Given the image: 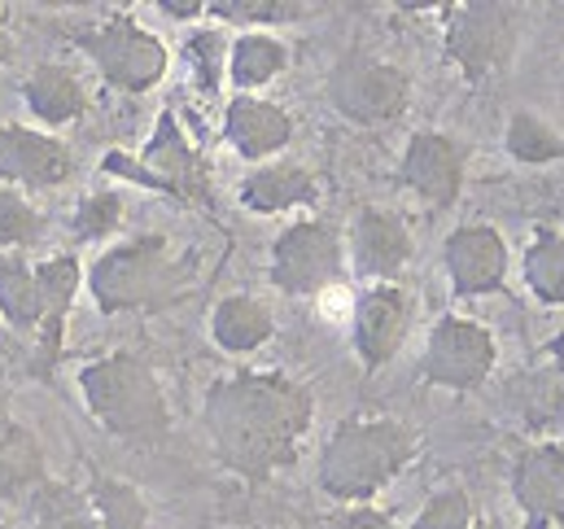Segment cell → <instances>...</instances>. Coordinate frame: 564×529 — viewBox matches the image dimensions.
<instances>
[{"mask_svg": "<svg viewBox=\"0 0 564 529\" xmlns=\"http://www.w3.org/2000/svg\"><path fill=\"white\" fill-rule=\"evenodd\" d=\"M512 499L530 529H564V442H534L512 464Z\"/></svg>", "mask_w": 564, "mask_h": 529, "instance_id": "15", "label": "cell"}, {"mask_svg": "<svg viewBox=\"0 0 564 529\" xmlns=\"http://www.w3.org/2000/svg\"><path fill=\"white\" fill-rule=\"evenodd\" d=\"M35 280H40V328H35V377H48V368H57L62 359V342H66V315L70 302L84 284V267L75 255H53L44 263H35Z\"/></svg>", "mask_w": 564, "mask_h": 529, "instance_id": "17", "label": "cell"}, {"mask_svg": "<svg viewBox=\"0 0 564 529\" xmlns=\"http://www.w3.org/2000/svg\"><path fill=\"white\" fill-rule=\"evenodd\" d=\"M416 320V298L394 280V284H368L355 298L350 311V346L368 373H381L386 364L399 359L403 342L412 337Z\"/></svg>", "mask_w": 564, "mask_h": 529, "instance_id": "11", "label": "cell"}, {"mask_svg": "<svg viewBox=\"0 0 564 529\" xmlns=\"http://www.w3.org/2000/svg\"><path fill=\"white\" fill-rule=\"evenodd\" d=\"M22 101L44 128H66V123H79L88 115V88L62 62H40L22 79Z\"/></svg>", "mask_w": 564, "mask_h": 529, "instance_id": "20", "label": "cell"}, {"mask_svg": "<svg viewBox=\"0 0 564 529\" xmlns=\"http://www.w3.org/2000/svg\"><path fill=\"white\" fill-rule=\"evenodd\" d=\"M473 529H508V526H503V521H495V517H477Z\"/></svg>", "mask_w": 564, "mask_h": 529, "instance_id": "39", "label": "cell"}, {"mask_svg": "<svg viewBox=\"0 0 564 529\" xmlns=\"http://www.w3.org/2000/svg\"><path fill=\"white\" fill-rule=\"evenodd\" d=\"M521 276L530 284V293L543 306H564V237L552 228H539L534 241L525 246Z\"/></svg>", "mask_w": 564, "mask_h": 529, "instance_id": "26", "label": "cell"}, {"mask_svg": "<svg viewBox=\"0 0 564 529\" xmlns=\"http://www.w3.org/2000/svg\"><path fill=\"white\" fill-rule=\"evenodd\" d=\"M521 44V9L508 0H459L442 13V53L468 79L503 75Z\"/></svg>", "mask_w": 564, "mask_h": 529, "instance_id": "5", "label": "cell"}, {"mask_svg": "<svg viewBox=\"0 0 564 529\" xmlns=\"http://www.w3.org/2000/svg\"><path fill=\"white\" fill-rule=\"evenodd\" d=\"M40 280L35 267L22 255H0V320L13 333H35L40 328Z\"/></svg>", "mask_w": 564, "mask_h": 529, "instance_id": "25", "label": "cell"}, {"mask_svg": "<svg viewBox=\"0 0 564 529\" xmlns=\"http://www.w3.org/2000/svg\"><path fill=\"white\" fill-rule=\"evenodd\" d=\"M123 193H115V188H101V193H88L79 206H75V215H70V233L79 237V241H106V237H115L119 228H123Z\"/></svg>", "mask_w": 564, "mask_h": 529, "instance_id": "31", "label": "cell"}, {"mask_svg": "<svg viewBox=\"0 0 564 529\" xmlns=\"http://www.w3.org/2000/svg\"><path fill=\"white\" fill-rule=\"evenodd\" d=\"M473 521H477V508H473L468 490L451 486V490H437L424 504L421 517L412 521V529H473Z\"/></svg>", "mask_w": 564, "mask_h": 529, "instance_id": "33", "label": "cell"}, {"mask_svg": "<svg viewBox=\"0 0 564 529\" xmlns=\"http://www.w3.org/2000/svg\"><path fill=\"white\" fill-rule=\"evenodd\" d=\"M188 62H193V75L202 84V93H219V75H228V44L219 31H197L188 35L184 44Z\"/></svg>", "mask_w": 564, "mask_h": 529, "instance_id": "34", "label": "cell"}, {"mask_svg": "<svg viewBox=\"0 0 564 529\" xmlns=\"http://www.w3.org/2000/svg\"><path fill=\"white\" fill-rule=\"evenodd\" d=\"M284 71H289V44L272 31H246L228 48V79L246 97L254 88H268L272 79H281Z\"/></svg>", "mask_w": 564, "mask_h": 529, "instance_id": "23", "label": "cell"}, {"mask_svg": "<svg viewBox=\"0 0 564 529\" xmlns=\"http://www.w3.org/2000/svg\"><path fill=\"white\" fill-rule=\"evenodd\" d=\"M44 486L48 464L40 438L18 420H0V504H22Z\"/></svg>", "mask_w": 564, "mask_h": 529, "instance_id": "22", "label": "cell"}, {"mask_svg": "<svg viewBox=\"0 0 564 529\" xmlns=\"http://www.w3.org/2000/svg\"><path fill=\"white\" fill-rule=\"evenodd\" d=\"M206 13L224 22H241V26H281V22L306 18V4L297 0H210Z\"/></svg>", "mask_w": 564, "mask_h": 529, "instance_id": "32", "label": "cell"}, {"mask_svg": "<svg viewBox=\"0 0 564 529\" xmlns=\"http://www.w3.org/2000/svg\"><path fill=\"white\" fill-rule=\"evenodd\" d=\"M517 395L525 429L547 433L543 442H556V433H564V373H525Z\"/></svg>", "mask_w": 564, "mask_h": 529, "instance_id": "27", "label": "cell"}, {"mask_svg": "<svg viewBox=\"0 0 564 529\" xmlns=\"http://www.w3.org/2000/svg\"><path fill=\"white\" fill-rule=\"evenodd\" d=\"M328 101L341 119L359 128H386L408 115L412 106V75L394 62L350 53L328 75Z\"/></svg>", "mask_w": 564, "mask_h": 529, "instance_id": "8", "label": "cell"}, {"mask_svg": "<svg viewBox=\"0 0 564 529\" xmlns=\"http://www.w3.org/2000/svg\"><path fill=\"white\" fill-rule=\"evenodd\" d=\"M84 280L101 315L166 311L193 289V259L180 255L162 233H141L123 246H110L84 271Z\"/></svg>", "mask_w": 564, "mask_h": 529, "instance_id": "3", "label": "cell"}, {"mask_svg": "<svg viewBox=\"0 0 564 529\" xmlns=\"http://www.w3.org/2000/svg\"><path fill=\"white\" fill-rule=\"evenodd\" d=\"M101 171L110 175H123V180H137L144 188H158L175 202H197L206 206L210 202V175H206V162L202 153L193 149V140L184 136V128L175 123L171 110L158 115V128L149 136V144L141 149V158H128V153H106L101 158Z\"/></svg>", "mask_w": 564, "mask_h": 529, "instance_id": "7", "label": "cell"}, {"mask_svg": "<svg viewBox=\"0 0 564 529\" xmlns=\"http://www.w3.org/2000/svg\"><path fill=\"white\" fill-rule=\"evenodd\" d=\"M272 333H276V315L254 293H228L210 311V342L224 355H254L272 342Z\"/></svg>", "mask_w": 564, "mask_h": 529, "instance_id": "21", "label": "cell"}, {"mask_svg": "<svg viewBox=\"0 0 564 529\" xmlns=\"http://www.w3.org/2000/svg\"><path fill=\"white\" fill-rule=\"evenodd\" d=\"M442 267H446V280H451L455 298L503 293V284H508V241L490 224H459L442 246Z\"/></svg>", "mask_w": 564, "mask_h": 529, "instance_id": "13", "label": "cell"}, {"mask_svg": "<svg viewBox=\"0 0 564 529\" xmlns=\"http://www.w3.org/2000/svg\"><path fill=\"white\" fill-rule=\"evenodd\" d=\"M35 529H101V526H97V517L88 508V495L48 482L35 495Z\"/></svg>", "mask_w": 564, "mask_h": 529, "instance_id": "30", "label": "cell"}, {"mask_svg": "<svg viewBox=\"0 0 564 529\" xmlns=\"http://www.w3.org/2000/svg\"><path fill=\"white\" fill-rule=\"evenodd\" d=\"M88 508L101 529H153V512L144 504V495L110 473H93L88 482Z\"/></svg>", "mask_w": 564, "mask_h": 529, "instance_id": "24", "label": "cell"}, {"mask_svg": "<svg viewBox=\"0 0 564 529\" xmlns=\"http://www.w3.org/2000/svg\"><path fill=\"white\" fill-rule=\"evenodd\" d=\"M464 171H468V149L455 136L433 132V128L412 132L408 149H403V162H399L403 188H412L433 210H446L459 202Z\"/></svg>", "mask_w": 564, "mask_h": 529, "instance_id": "14", "label": "cell"}, {"mask_svg": "<svg viewBox=\"0 0 564 529\" xmlns=\"http://www.w3.org/2000/svg\"><path fill=\"white\" fill-rule=\"evenodd\" d=\"M503 149L521 166H552L564 158V136L547 119H539L530 110H517L503 128Z\"/></svg>", "mask_w": 564, "mask_h": 529, "instance_id": "28", "label": "cell"}, {"mask_svg": "<svg viewBox=\"0 0 564 529\" xmlns=\"http://www.w3.org/2000/svg\"><path fill=\"white\" fill-rule=\"evenodd\" d=\"M315 420V395L289 373L246 368L219 377L202 398V424L219 464L246 482H272L302 455Z\"/></svg>", "mask_w": 564, "mask_h": 529, "instance_id": "1", "label": "cell"}, {"mask_svg": "<svg viewBox=\"0 0 564 529\" xmlns=\"http://www.w3.org/2000/svg\"><path fill=\"white\" fill-rule=\"evenodd\" d=\"M48 233L44 215L13 188H0V255H22L31 246H40Z\"/></svg>", "mask_w": 564, "mask_h": 529, "instance_id": "29", "label": "cell"}, {"mask_svg": "<svg viewBox=\"0 0 564 529\" xmlns=\"http://www.w3.org/2000/svg\"><path fill=\"white\" fill-rule=\"evenodd\" d=\"M158 9H162V13H171V18H202V13H206V4H202V0H188V4H180V0H162Z\"/></svg>", "mask_w": 564, "mask_h": 529, "instance_id": "36", "label": "cell"}, {"mask_svg": "<svg viewBox=\"0 0 564 529\" xmlns=\"http://www.w3.org/2000/svg\"><path fill=\"white\" fill-rule=\"evenodd\" d=\"M499 368V342L486 324L468 315H442L429 328L421 355V377L437 390L451 395H473L481 390Z\"/></svg>", "mask_w": 564, "mask_h": 529, "instance_id": "9", "label": "cell"}, {"mask_svg": "<svg viewBox=\"0 0 564 529\" xmlns=\"http://www.w3.org/2000/svg\"><path fill=\"white\" fill-rule=\"evenodd\" d=\"M75 175V153L62 136L0 123V180L13 193H44Z\"/></svg>", "mask_w": 564, "mask_h": 529, "instance_id": "12", "label": "cell"}, {"mask_svg": "<svg viewBox=\"0 0 564 529\" xmlns=\"http://www.w3.org/2000/svg\"><path fill=\"white\" fill-rule=\"evenodd\" d=\"M224 140L246 158V162H268L293 140L289 110L263 97H232L224 110Z\"/></svg>", "mask_w": 564, "mask_h": 529, "instance_id": "18", "label": "cell"}, {"mask_svg": "<svg viewBox=\"0 0 564 529\" xmlns=\"http://www.w3.org/2000/svg\"><path fill=\"white\" fill-rule=\"evenodd\" d=\"M237 202H241L250 215H284V210H297V206L319 202V180H315V171L302 166V162L254 166V171L241 180Z\"/></svg>", "mask_w": 564, "mask_h": 529, "instance_id": "19", "label": "cell"}, {"mask_svg": "<svg viewBox=\"0 0 564 529\" xmlns=\"http://www.w3.org/2000/svg\"><path fill=\"white\" fill-rule=\"evenodd\" d=\"M13 53H18V40H13V26H9V18H4V9H0V66L13 62Z\"/></svg>", "mask_w": 564, "mask_h": 529, "instance_id": "37", "label": "cell"}, {"mask_svg": "<svg viewBox=\"0 0 564 529\" xmlns=\"http://www.w3.org/2000/svg\"><path fill=\"white\" fill-rule=\"evenodd\" d=\"M75 48L97 66V75L128 97H141L149 88H158L166 79L171 53L166 44L141 26L137 18H106V22H88L75 35Z\"/></svg>", "mask_w": 564, "mask_h": 529, "instance_id": "6", "label": "cell"}, {"mask_svg": "<svg viewBox=\"0 0 564 529\" xmlns=\"http://www.w3.org/2000/svg\"><path fill=\"white\" fill-rule=\"evenodd\" d=\"M346 276L341 233L324 219H297L272 241V284L289 298H319Z\"/></svg>", "mask_w": 564, "mask_h": 529, "instance_id": "10", "label": "cell"}, {"mask_svg": "<svg viewBox=\"0 0 564 529\" xmlns=\"http://www.w3.org/2000/svg\"><path fill=\"white\" fill-rule=\"evenodd\" d=\"M79 395L88 415L119 442L158 446L171 438V402L158 373L141 355L115 350V355L88 359L79 368Z\"/></svg>", "mask_w": 564, "mask_h": 529, "instance_id": "4", "label": "cell"}, {"mask_svg": "<svg viewBox=\"0 0 564 529\" xmlns=\"http://www.w3.org/2000/svg\"><path fill=\"white\" fill-rule=\"evenodd\" d=\"M421 455V433L390 415H350L341 420L315 464V482L328 499L355 508L372 504L394 477H403Z\"/></svg>", "mask_w": 564, "mask_h": 529, "instance_id": "2", "label": "cell"}, {"mask_svg": "<svg viewBox=\"0 0 564 529\" xmlns=\"http://www.w3.org/2000/svg\"><path fill=\"white\" fill-rule=\"evenodd\" d=\"M333 529H403L390 512H381V508H372V504H355V508H346Z\"/></svg>", "mask_w": 564, "mask_h": 529, "instance_id": "35", "label": "cell"}, {"mask_svg": "<svg viewBox=\"0 0 564 529\" xmlns=\"http://www.w3.org/2000/svg\"><path fill=\"white\" fill-rule=\"evenodd\" d=\"M412 228L403 224V215L368 206L355 215L350 224V267L355 276H364L368 284H394V276L412 263Z\"/></svg>", "mask_w": 564, "mask_h": 529, "instance_id": "16", "label": "cell"}, {"mask_svg": "<svg viewBox=\"0 0 564 529\" xmlns=\"http://www.w3.org/2000/svg\"><path fill=\"white\" fill-rule=\"evenodd\" d=\"M547 359L556 364V373H564V333H556V337L547 342Z\"/></svg>", "mask_w": 564, "mask_h": 529, "instance_id": "38", "label": "cell"}]
</instances>
